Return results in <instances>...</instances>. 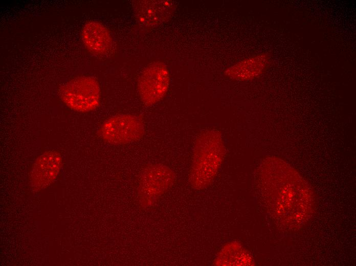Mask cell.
<instances>
[{"label":"cell","instance_id":"1","mask_svg":"<svg viewBox=\"0 0 356 266\" xmlns=\"http://www.w3.org/2000/svg\"><path fill=\"white\" fill-rule=\"evenodd\" d=\"M260 178L271 211L280 226L297 229L309 220L313 191L296 169L279 158L268 157L261 164Z\"/></svg>","mask_w":356,"mask_h":266},{"label":"cell","instance_id":"2","mask_svg":"<svg viewBox=\"0 0 356 266\" xmlns=\"http://www.w3.org/2000/svg\"><path fill=\"white\" fill-rule=\"evenodd\" d=\"M225 156L222 135L215 130L202 133L193 148L189 182L195 189L207 188L213 182Z\"/></svg>","mask_w":356,"mask_h":266},{"label":"cell","instance_id":"3","mask_svg":"<svg viewBox=\"0 0 356 266\" xmlns=\"http://www.w3.org/2000/svg\"><path fill=\"white\" fill-rule=\"evenodd\" d=\"M59 95L61 101L71 109L87 113L98 107L100 100V86L96 78L81 76L62 85Z\"/></svg>","mask_w":356,"mask_h":266},{"label":"cell","instance_id":"4","mask_svg":"<svg viewBox=\"0 0 356 266\" xmlns=\"http://www.w3.org/2000/svg\"><path fill=\"white\" fill-rule=\"evenodd\" d=\"M175 180L174 172L166 165L154 164L146 166L138 183L140 206L142 208L151 206L173 185Z\"/></svg>","mask_w":356,"mask_h":266},{"label":"cell","instance_id":"5","mask_svg":"<svg viewBox=\"0 0 356 266\" xmlns=\"http://www.w3.org/2000/svg\"><path fill=\"white\" fill-rule=\"evenodd\" d=\"M145 127L141 119L132 114H120L106 120L99 130L102 140L112 145H124L141 139Z\"/></svg>","mask_w":356,"mask_h":266},{"label":"cell","instance_id":"6","mask_svg":"<svg viewBox=\"0 0 356 266\" xmlns=\"http://www.w3.org/2000/svg\"><path fill=\"white\" fill-rule=\"evenodd\" d=\"M170 84V74L167 66L160 61L146 66L138 82V90L142 102L147 106L160 101L167 94Z\"/></svg>","mask_w":356,"mask_h":266},{"label":"cell","instance_id":"7","mask_svg":"<svg viewBox=\"0 0 356 266\" xmlns=\"http://www.w3.org/2000/svg\"><path fill=\"white\" fill-rule=\"evenodd\" d=\"M135 17L144 29H151L167 21L175 10L170 1H134L132 3Z\"/></svg>","mask_w":356,"mask_h":266},{"label":"cell","instance_id":"8","mask_svg":"<svg viewBox=\"0 0 356 266\" xmlns=\"http://www.w3.org/2000/svg\"><path fill=\"white\" fill-rule=\"evenodd\" d=\"M62 164L60 153L56 150L43 152L35 160L30 174L32 189L38 191L50 186L58 176Z\"/></svg>","mask_w":356,"mask_h":266},{"label":"cell","instance_id":"9","mask_svg":"<svg viewBox=\"0 0 356 266\" xmlns=\"http://www.w3.org/2000/svg\"><path fill=\"white\" fill-rule=\"evenodd\" d=\"M82 42L89 52L97 55H104L110 51L113 40L108 29L97 21H89L82 27Z\"/></svg>","mask_w":356,"mask_h":266},{"label":"cell","instance_id":"10","mask_svg":"<svg viewBox=\"0 0 356 266\" xmlns=\"http://www.w3.org/2000/svg\"><path fill=\"white\" fill-rule=\"evenodd\" d=\"M266 54H259L246 59L228 68L225 74L229 78L237 81H247L262 75L269 64Z\"/></svg>","mask_w":356,"mask_h":266},{"label":"cell","instance_id":"11","mask_svg":"<svg viewBox=\"0 0 356 266\" xmlns=\"http://www.w3.org/2000/svg\"><path fill=\"white\" fill-rule=\"evenodd\" d=\"M253 260L250 253L238 242L225 245L215 258V265H251Z\"/></svg>","mask_w":356,"mask_h":266}]
</instances>
